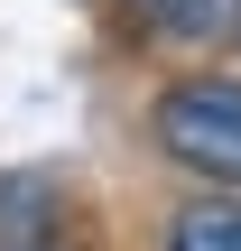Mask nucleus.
Listing matches in <instances>:
<instances>
[{"label":"nucleus","mask_w":241,"mask_h":251,"mask_svg":"<svg viewBox=\"0 0 241 251\" xmlns=\"http://www.w3.org/2000/svg\"><path fill=\"white\" fill-rule=\"evenodd\" d=\"M149 140H158V158H176L186 177L241 186V75H223V65L167 75V84L149 93Z\"/></svg>","instance_id":"f257e3e1"},{"label":"nucleus","mask_w":241,"mask_h":251,"mask_svg":"<svg viewBox=\"0 0 241 251\" xmlns=\"http://www.w3.org/2000/svg\"><path fill=\"white\" fill-rule=\"evenodd\" d=\"M121 28L167 56H214L241 37V0H121Z\"/></svg>","instance_id":"f03ea898"},{"label":"nucleus","mask_w":241,"mask_h":251,"mask_svg":"<svg viewBox=\"0 0 241 251\" xmlns=\"http://www.w3.org/2000/svg\"><path fill=\"white\" fill-rule=\"evenodd\" d=\"M65 242V196L46 177H0V251H56Z\"/></svg>","instance_id":"7ed1b4c3"},{"label":"nucleus","mask_w":241,"mask_h":251,"mask_svg":"<svg viewBox=\"0 0 241 251\" xmlns=\"http://www.w3.org/2000/svg\"><path fill=\"white\" fill-rule=\"evenodd\" d=\"M167 251H241V186L186 196V205L167 214Z\"/></svg>","instance_id":"20e7f679"},{"label":"nucleus","mask_w":241,"mask_h":251,"mask_svg":"<svg viewBox=\"0 0 241 251\" xmlns=\"http://www.w3.org/2000/svg\"><path fill=\"white\" fill-rule=\"evenodd\" d=\"M232 47H241V37H232Z\"/></svg>","instance_id":"39448f33"},{"label":"nucleus","mask_w":241,"mask_h":251,"mask_svg":"<svg viewBox=\"0 0 241 251\" xmlns=\"http://www.w3.org/2000/svg\"><path fill=\"white\" fill-rule=\"evenodd\" d=\"M56 251H65V242H56Z\"/></svg>","instance_id":"423d86ee"}]
</instances>
